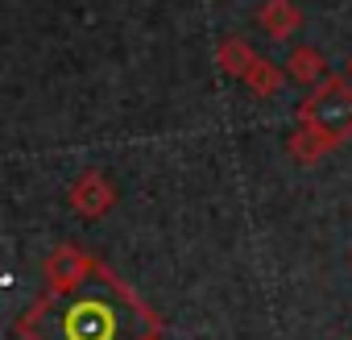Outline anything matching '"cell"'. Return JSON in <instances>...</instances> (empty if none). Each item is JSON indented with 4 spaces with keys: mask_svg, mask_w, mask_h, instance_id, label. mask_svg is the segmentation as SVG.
I'll use <instances>...</instances> for the list:
<instances>
[{
    "mask_svg": "<svg viewBox=\"0 0 352 340\" xmlns=\"http://www.w3.org/2000/svg\"><path fill=\"white\" fill-rule=\"evenodd\" d=\"M307 120L315 129H331V133H344L352 125V92L331 83V87H319L315 100L307 104Z\"/></svg>",
    "mask_w": 352,
    "mask_h": 340,
    "instance_id": "1",
    "label": "cell"
}]
</instances>
